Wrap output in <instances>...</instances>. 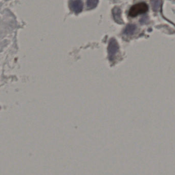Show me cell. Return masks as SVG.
Returning <instances> with one entry per match:
<instances>
[{"mask_svg":"<svg viewBox=\"0 0 175 175\" xmlns=\"http://www.w3.org/2000/svg\"><path fill=\"white\" fill-rule=\"evenodd\" d=\"M69 7L72 11L76 14L81 13L83 8L82 0H70Z\"/></svg>","mask_w":175,"mask_h":175,"instance_id":"7a4b0ae2","label":"cell"},{"mask_svg":"<svg viewBox=\"0 0 175 175\" xmlns=\"http://www.w3.org/2000/svg\"><path fill=\"white\" fill-rule=\"evenodd\" d=\"M98 0H87V7L88 9H92L96 7Z\"/></svg>","mask_w":175,"mask_h":175,"instance_id":"8992f818","label":"cell"},{"mask_svg":"<svg viewBox=\"0 0 175 175\" xmlns=\"http://www.w3.org/2000/svg\"><path fill=\"white\" fill-rule=\"evenodd\" d=\"M112 13H113L114 19L115 20V22L118 24H122L123 21H122V19L121 17V9L119 8L118 7H115L113 9Z\"/></svg>","mask_w":175,"mask_h":175,"instance_id":"3957f363","label":"cell"},{"mask_svg":"<svg viewBox=\"0 0 175 175\" xmlns=\"http://www.w3.org/2000/svg\"><path fill=\"white\" fill-rule=\"evenodd\" d=\"M136 29V26L133 24H129L125 29V33L127 35H131L134 33Z\"/></svg>","mask_w":175,"mask_h":175,"instance_id":"277c9868","label":"cell"},{"mask_svg":"<svg viewBox=\"0 0 175 175\" xmlns=\"http://www.w3.org/2000/svg\"><path fill=\"white\" fill-rule=\"evenodd\" d=\"M148 10V6L146 3H138L133 5L129 11V16L135 17L139 14H143Z\"/></svg>","mask_w":175,"mask_h":175,"instance_id":"6da1fadb","label":"cell"},{"mask_svg":"<svg viewBox=\"0 0 175 175\" xmlns=\"http://www.w3.org/2000/svg\"><path fill=\"white\" fill-rule=\"evenodd\" d=\"M161 1L160 0H152L151 5L152 8L154 11H157L159 10Z\"/></svg>","mask_w":175,"mask_h":175,"instance_id":"5b68a950","label":"cell"}]
</instances>
